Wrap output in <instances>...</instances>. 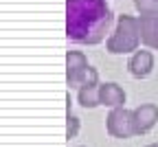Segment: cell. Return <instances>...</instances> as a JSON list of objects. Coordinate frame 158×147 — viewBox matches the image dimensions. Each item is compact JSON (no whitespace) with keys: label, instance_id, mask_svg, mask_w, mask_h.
Instances as JSON below:
<instances>
[{"label":"cell","instance_id":"cell-12","mask_svg":"<svg viewBox=\"0 0 158 147\" xmlns=\"http://www.w3.org/2000/svg\"><path fill=\"white\" fill-rule=\"evenodd\" d=\"M147 147H158V143H152V145H147Z\"/></svg>","mask_w":158,"mask_h":147},{"label":"cell","instance_id":"cell-5","mask_svg":"<svg viewBox=\"0 0 158 147\" xmlns=\"http://www.w3.org/2000/svg\"><path fill=\"white\" fill-rule=\"evenodd\" d=\"M99 86H101V83H99V73H97V68L90 66L84 86L79 88V103H81L84 108L101 106V103H99Z\"/></svg>","mask_w":158,"mask_h":147},{"label":"cell","instance_id":"cell-9","mask_svg":"<svg viewBox=\"0 0 158 147\" xmlns=\"http://www.w3.org/2000/svg\"><path fill=\"white\" fill-rule=\"evenodd\" d=\"M141 22V42L149 48L158 51V18H145L141 15L138 18Z\"/></svg>","mask_w":158,"mask_h":147},{"label":"cell","instance_id":"cell-4","mask_svg":"<svg viewBox=\"0 0 158 147\" xmlns=\"http://www.w3.org/2000/svg\"><path fill=\"white\" fill-rule=\"evenodd\" d=\"M88 59L84 57V53L79 51H68L66 55V81L70 88H81L84 81L88 77Z\"/></svg>","mask_w":158,"mask_h":147},{"label":"cell","instance_id":"cell-8","mask_svg":"<svg viewBox=\"0 0 158 147\" xmlns=\"http://www.w3.org/2000/svg\"><path fill=\"white\" fill-rule=\"evenodd\" d=\"M127 68H130L132 77H136V79L147 77L152 73V68H154V55L149 51H136V53H132V57L127 61Z\"/></svg>","mask_w":158,"mask_h":147},{"label":"cell","instance_id":"cell-7","mask_svg":"<svg viewBox=\"0 0 158 147\" xmlns=\"http://www.w3.org/2000/svg\"><path fill=\"white\" fill-rule=\"evenodd\" d=\"M158 121V108L154 103H143L134 110V123H136V134L149 132Z\"/></svg>","mask_w":158,"mask_h":147},{"label":"cell","instance_id":"cell-11","mask_svg":"<svg viewBox=\"0 0 158 147\" xmlns=\"http://www.w3.org/2000/svg\"><path fill=\"white\" fill-rule=\"evenodd\" d=\"M66 121H68V123H66V138H75L77 132H79V119L70 114Z\"/></svg>","mask_w":158,"mask_h":147},{"label":"cell","instance_id":"cell-10","mask_svg":"<svg viewBox=\"0 0 158 147\" xmlns=\"http://www.w3.org/2000/svg\"><path fill=\"white\" fill-rule=\"evenodd\" d=\"M134 7L145 18H158V0H134Z\"/></svg>","mask_w":158,"mask_h":147},{"label":"cell","instance_id":"cell-6","mask_svg":"<svg viewBox=\"0 0 158 147\" xmlns=\"http://www.w3.org/2000/svg\"><path fill=\"white\" fill-rule=\"evenodd\" d=\"M99 103L101 106H108V108H123L125 103V90L114 81H108V83H101L99 86Z\"/></svg>","mask_w":158,"mask_h":147},{"label":"cell","instance_id":"cell-1","mask_svg":"<svg viewBox=\"0 0 158 147\" xmlns=\"http://www.w3.org/2000/svg\"><path fill=\"white\" fill-rule=\"evenodd\" d=\"M106 0H66V35L75 44H99L112 27Z\"/></svg>","mask_w":158,"mask_h":147},{"label":"cell","instance_id":"cell-2","mask_svg":"<svg viewBox=\"0 0 158 147\" xmlns=\"http://www.w3.org/2000/svg\"><path fill=\"white\" fill-rule=\"evenodd\" d=\"M138 42H141V22L134 15H118V22L114 33L108 37L106 48L112 55H125V53H136Z\"/></svg>","mask_w":158,"mask_h":147},{"label":"cell","instance_id":"cell-3","mask_svg":"<svg viewBox=\"0 0 158 147\" xmlns=\"http://www.w3.org/2000/svg\"><path fill=\"white\" fill-rule=\"evenodd\" d=\"M108 132L114 138H130L136 134V123H134V110H125V108H114L108 119Z\"/></svg>","mask_w":158,"mask_h":147}]
</instances>
